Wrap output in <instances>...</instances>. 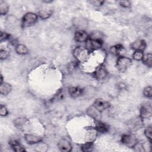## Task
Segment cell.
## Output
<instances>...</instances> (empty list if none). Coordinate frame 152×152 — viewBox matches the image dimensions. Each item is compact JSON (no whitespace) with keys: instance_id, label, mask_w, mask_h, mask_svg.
Segmentation results:
<instances>
[{"instance_id":"obj_4","label":"cell","mask_w":152,"mask_h":152,"mask_svg":"<svg viewBox=\"0 0 152 152\" xmlns=\"http://www.w3.org/2000/svg\"><path fill=\"white\" fill-rule=\"evenodd\" d=\"M121 142L129 148H133L138 142L137 138L132 134H124L121 137Z\"/></svg>"},{"instance_id":"obj_1","label":"cell","mask_w":152,"mask_h":152,"mask_svg":"<svg viewBox=\"0 0 152 152\" xmlns=\"http://www.w3.org/2000/svg\"><path fill=\"white\" fill-rule=\"evenodd\" d=\"M38 15L35 13L29 12L24 15L21 20V27L27 28L33 26L37 21Z\"/></svg>"},{"instance_id":"obj_28","label":"cell","mask_w":152,"mask_h":152,"mask_svg":"<svg viewBox=\"0 0 152 152\" xmlns=\"http://www.w3.org/2000/svg\"><path fill=\"white\" fill-rule=\"evenodd\" d=\"M143 56L144 53L142 51H135L132 55L133 59L135 61H142Z\"/></svg>"},{"instance_id":"obj_32","label":"cell","mask_w":152,"mask_h":152,"mask_svg":"<svg viewBox=\"0 0 152 152\" xmlns=\"http://www.w3.org/2000/svg\"><path fill=\"white\" fill-rule=\"evenodd\" d=\"M10 37V35L4 31H1L0 34V42H2L3 41H5L7 39H9Z\"/></svg>"},{"instance_id":"obj_24","label":"cell","mask_w":152,"mask_h":152,"mask_svg":"<svg viewBox=\"0 0 152 152\" xmlns=\"http://www.w3.org/2000/svg\"><path fill=\"white\" fill-rule=\"evenodd\" d=\"M94 143L93 141H87L81 145V149L83 151H91L93 150Z\"/></svg>"},{"instance_id":"obj_5","label":"cell","mask_w":152,"mask_h":152,"mask_svg":"<svg viewBox=\"0 0 152 152\" xmlns=\"http://www.w3.org/2000/svg\"><path fill=\"white\" fill-rule=\"evenodd\" d=\"M152 109L150 103H143L140 110V116L141 119H148L151 116Z\"/></svg>"},{"instance_id":"obj_25","label":"cell","mask_w":152,"mask_h":152,"mask_svg":"<svg viewBox=\"0 0 152 152\" xmlns=\"http://www.w3.org/2000/svg\"><path fill=\"white\" fill-rule=\"evenodd\" d=\"M8 10L9 6L8 4L4 1H0V14L1 15L7 14L8 12Z\"/></svg>"},{"instance_id":"obj_20","label":"cell","mask_w":152,"mask_h":152,"mask_svg":"<svg viewBox=\"0 0 152 152\" xmlns=\"http://www.w3.org/2000/svg\"><path fill=\"white\" fill-rule=\"evenodd\" d=\"M27 121H28V119L27 118L24 117H20V118H16L14 121L13 123L14 126L16 128L21 129L22 128H23V126H24V125L26 124Z\"/></svg>"},{"instance_id":"obj_27","label":"cell","mask_w":152,"mask_h":152,"mask_svg":"<svg viewBox=\"0 0 152 152\" xmlns=\"http://www.w3.org/2000/svg\"><path fill=\"white\" fill-rule=\"evenodd\" d=\"M144 135L149 141L151 142L152 138V127L151 126H147L144 130Z\"/></svg>"},{"instance_id":"obj_37","label":"cell","mask_w":152,"mask_h":152,"mask_svg":"<svg viewBox=\"0 0 152 152\" xmlns=\"http://www.w3.org/2000/svg\"><path fill=\"white\" fill-rule=\"evenodd\" d=\"M42 2H45V3H50V2H52V0L51 1H46V0H45V1H43Z\"/></svg>"},{"instance_id":"obj_34","label":"cell","mask_w":152,"mask_h":152,"mask_svg":"<svg viewBox=\"0 0 152 152\" xmlns=\"http://www.w3.org/2000/svg\"><path fill=\"white\" fill-rule=\"evenodd\" d=\"M119 5L124 8H129L131 5V2L129 1L125 0V1H119Z\"/></svg>"},{"instance_id":"obj_16","label":"cell","mask_w":152,"mask_h":152,"mask_svg":"<svg viewBox=\"0 0 152 152\" xmlns=\"http://www.w3.org/2000/svg\"><path fill=\"white\" fill-rule=\"evenodd\" d=\"M95 129L101 133H106L109 129V126L106 124L100 122V121H97L94 127Z\"/></svg>"},{"instance_id":"obj_11","label":"cell","mask_w":152,"mask_h":152,"mask_svg":"<svg viewBox=\"0 0 152 152\" xmlns=\"http://www.w3.org/2000/svg\"><path fill=\"white\" fill-rule=\"evenodd\" d=\"M107 75V71L103 66H99L94 72L93 76L97 80H102L104 79Z\"/></svg>"},{"instance_id":"obj_12","label":"cell","mask_w":152,"mask_h":152,"mask_svg":"<svg viewBox=\"0 0 152 152\" xmlns=\"http://www.w3.org/2000/svg\"><path fill=\"white\" fill-rule=\"evenodd\" d=\"M146 42L142 39H138L133 42L131 45V48L135 51H142L146 48Z\"/></svg>"},{"instance_id":"obj_9","label":"cell","mask_w":152,"mask_h":152,"mask_svg":"<svg viewBox=\"0 0 152 152\" xmlns=\"http://www.w3.org/2000/svg\"><path fill=\"white\" fill-rule=\"evenodd\" d=\"M57 145L59 150L63 152H69L72 150V145L71 143L65 138L61 139L58 141Z\"/></svg>"},{"instance_id":"obj_23","label":"cell","mask_w":152,"mask_h":152,"mask_svg":"<svg viewBox=\"0 0 152 152\" xmlns=\"http://www.w3.org/2000/svg\"><path fill=\"white\" fill-rule=\"evenodd\" d=\"M124 50V46L120 44L112 46L110 49V53L115 55H119Z\"/></svg>"},{"instance_id":"obj_36","label":"cell","mask_w":152,"mask_h":152,"mask_svg":"<svg viewBox=\"0 0 152 152\" xmlns=\"http://www.w3.org/2000/svg\"><path fill=\"white\" fill-rule=\"evenodd\" d=\"M0 77H1V80H0V84H1L3 83V76L2 74H1Z\"/></svg>"},{"instance_id":"obj_29","label":"cell","mask_w":152,"mask_h":152,"mask_svg":"<svg viewBox=\"0 0 152 152\" xmlns=\"http://www.w3.org/2000/svg\"><path fill=\"white\" fill-rule=\"evenodd\" d=\"M143 94L147 98H151L152 96V88L151 86H147L143 90Z\"/></svg>"},{"instance_id":"obj_10","label":"cell","mask_w":152,"mask_h":152,"mask_svg":"<svg viewBox=\"0 0 152 152\" xmlns=\"http://www.w3.org/2000/svg\"><path fill=\"white\" fill-rule=\"evenodd\" d=\"M24 137L25 141L29 144H38L42 141V137L33 134H26Z\"/></svg>"},{"instance_id":"obj_31","label":"cell","mask_w":152,"mask_h":152,"mask_svg":"<svg viewBox=\"0 0 152 152\" xmlns=\"http://www.w3.org/2000/svg\"><path fill=\"white\" fill-rule=\"evenodd\" d=\"M9 52L7 50L1 49L0 50V59L1 60H4L7 59L9 56Z\"/></svg>"},{"instance_id":"obj_2","label":"cell","mask_w":152,"mask_h":152,"mask_svg":"<svg viewBox=\"0 0 152 152\" xmlns=\"http://www.w3.org/2000/svg\"><path fill=\"white\" fill-rule=\"evenodd\" d=\"M90 52L86 48L81 46L77 47L73 50V55L80 62H84L88 58Z\"/></svg>"},{"instance_id":"obj_22","label":"cell","mask_w":152,"mask_h":152,"mask_svg":"<svg viewBox=\"0 0 152 152\" xmlns=\"http://www.w3.org/2000/svg\"><path fill=\"white\" fill-rule=\"evenodd\" d=\"M15 50L17 54L21 55H24L28 53V49L26 46L22 44H18L15 46Z\"/></svg>"},{"instance_id":"obj_17","label":"cell","mask_w":152,"mask_h":152,"mask_svg":"<svg viewBox=\"0 0 152 152\" xmlns=\"http://www.w3.org/2000/svg\"><path fill=\"white\" fill-rule=\"evenodd\" d=\"M83 89L78 87H71L68 89V93L72 97H79L83 94Z\"/></svg>"},{"instance_id":"obj_21","label":"cell","mask_w":152,"mask_h":152,"mask_svg":"<svg viewBox=\"0 0 152 152\" xmlns=\"http://www.w3.org/2000/svg\"><path fill=\"white\" fill-rule=\"evenodd\" d=\"M53 11L50 10L43 9L38 12V17L42 20H46L49 18L52 15Z\"/></svg>"},{"instance_id":"obj_3","label":"cell","mask_w":152,"mask_h":152,"mask_svg":"<svg viewBox=\"0 0 152 152\" xmlns=\"http://www.w3.org/2000/svg\"><path fill=\"white\" fill-rule=\"evenodd\" d=\"M132 64V60L125 56H119L116 61V67L121 72H125Z\"/></svg>"},{"instance_id":"obj_8","label":"cell","mask_w":152,"mask_h":152,"mask_svg":"<svg viewBox=\"0 0 152 152\" xmlns=\"http://www.w3.org/2000/svg\"><path fill=\"white\" fill-rule=\"evenodd\" d=\"M102 43H103L88 38V39L86 42V48L89 52H92L99 49L102 47Z\"/></svg>"},{"instance_id":"obj_15","label":"cell","mask_w":152,"mask_h":152,"mask_svg":"<svg viewBox=\"0 0 152 152\" xmlns=\"http://www.w3.org/2000/svg\"><path fill=\"white\" fill-rule=\"evenodd\" d=\"M89 38L103 43V41L104 39V34L99 30H94L91 33Z\"/></svg>"},{"instance_id":"obj_30","label":"cell","mask_w":152,"mask_h":152,"mask_svg":"<svg viewBox=\"0 0 152 152\" xmlns=\"http://www.w3.org/2000/svg\"><path fill=\"white\" fill-rule=\"evenodd\" d=\"M41 142L42 141L38 143V145L36 147V150L38 151H46L48 149V146L46 144H42Z\"/></svg>"},{"instance_id":"obj_14","label":"cell","mask_w":152,"mask_h":152,"mask_svg":"<svg viewBox=\"0 0 152 152\" xmlns=\"http://www.w3.org/2000/svg\"><path fill=\"white\" fill-rule=\"evenodd\" d=\"M101 113L102 112L98 110L93 105L90 106L87 110V115L96 121H99L101 118Z\"/></svg>"},{"instance_id":"obj_13","label":"cell","mask_w":152,"mask_h":152,"mask_svg":"<svg viewBox=\"0 0 152 152\" xmlns=\"http://www.w3.org/2000/svg\"><path fill=\"white\" fill-rule=\"evenodd\" d=\"M88 38V35L84 30H77L74 34V39L77 42H86Z\"/></svg>"},{"instance_id":"obj_33","label":"cell","mask_w":152,"mask_h":152,"mask_svg":"<svg viewBox=\"0 0 152 152\" xmlns=\"http://www.w3.org/2000/svg\"><path fill=\"white\" fill-rule=\"evenodd\" d=\"M89 2L92 4L95 7H100L103 5L104 3V1H102V0H93L89 1Z\"/></svg>"},{"instance_id":"obj_6","label":"cell","mask_w":152,"mask_h":152,"mask_svg":"<svg viewBox=\"0 0 152 152\" xmlns=\"http://www.w3.org/2000/svg\"><path fill=\"white\" fill-rule=\"evenodd\" d=\"M73 26L78 29V30H84L86 29L88 24L87 20L83 17H75L73 18L72 21Z\"/></svg>"},{"instance_id":"obj_26","label":"cell","mask_w":152,"mask_h":152,"mask_svg":"<svg viewBox=\"0 0 152 152\" xmlns=\"http://www.w3.org/2000/svg\"><path fill=\"white\" fill-rule=\"evenodd\" d=\"M143 63L148 67L151 66L152 63V55L151 53H148L145 55H144L143 58L142 59Z\"/></svg>"},{"instance_id":"obj_7","label":"cell","mask_w":152,"mask_h":152,"mask_svg":"<svg viewBox=\"0 0 152 152\" xmlns=\"http://www.w3.org/2000/svg\"><path fill=\"white\" fill-rule=\"evenodd\" d=\"M93 105L98 110L102 112L103 111L110 107V103L108 101L104 100L103 99H97L94 101Z\"/></svg>"},{"instance_id":"obj_18","label":"cell","mask_w":152,"mask_h":152,"mask_svg":"<svg viewBox=\"0 0 152 152\" xmlns=\"http://www.w3.org/2000/svg\"><path fill=\"white\" fill-rule=\"evenodd\" d=\"M8 143L11 148L15 151L19 152L26 151L25 148L17 140H11Z\"/></svg>"},{"instance_id":"obj_35","label":"cell","mask_w":152,"mask_h":152,"mask_svg":"<svg viewBox=\"0 0 152 152\" xmlns=\"http://www.w3.org/2000/svg\"><path fill=\"white\" fill-rule=\"evenodd\" d=\"M8 110L6 108V107L5 106H4L3 104H1V107H0V115L1 116H5L8 115Z\"/></svg>"},{"instance_id":"obj_19","label":"cell","mask_w":152,"mask_h":152,"mask_svg":"<svg viewBox=\"0 0 152 152\" xmlns=\"http://www.w3.org/2000/svg\"><path fill=\"white\" fill-rule=\"evenodd\" d=\"M12 90L11 85L7 83H3L0 84V93L2 95L6 96Z\"/></svg>"}]
</instances>
